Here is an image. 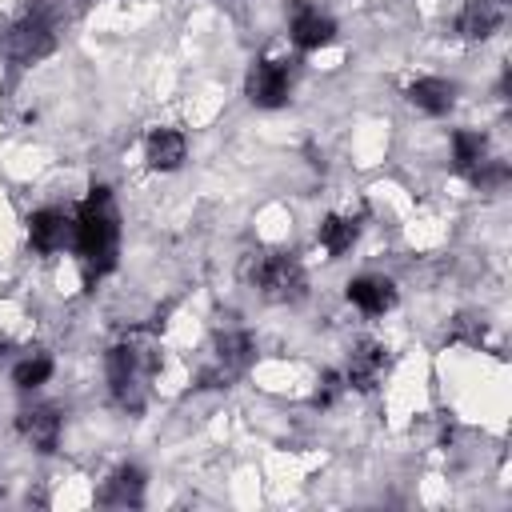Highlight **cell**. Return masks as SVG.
I'll list each match as a JSON object with an SVG mask.
<instances>
[{
  "instance_id": "cell-1",
  "label": "cell",
  "mask_w": 512,
  "mask_h": 512,
  "mask_svg": "<svg viewBox=\"0 0 512 512\" xmlns=\"http://www.w3.org/2000/svg\"><path fill=\"white\" fill-rule=\"evenodd\" d=\"M72 240L84 264V276H104L116 268V244H120V228H116V208H112V188L96 184L88 188L84 204L76 208V224H72Z\"/></svg>"
},
{
  "instance_id": "cell-2",
  "label": "cell",
  "mask_w": 512,
  "mask_h": 512,
  "mask_svg": "<svg viewBox=\"0 0 512 512\" xmlns=\"http://www.w3.org/2000/svg\"><path fill=\"white\" fill-rule=\"evenodd\" d=\"M160 352L152 332H128L120 344L108 348V384L120 408L140 412L144 408V380L156 372Z\"/></svg>"
},
{
  "instance_id": "cell-3",
  "label": "cell",
  "mask_w": 512,
  "mask_h": 512,
  "mask_svg": "<svg viewBox=\"0 0 512 512\" xmlns=\"http://www.w3.org/2000/svg\"><path fill=\"white\" fill-rule=\"evenodd\" d=\"M248 280L268 296V300H300L308 288L304 264L292 252H260L248 260Z\"/></svg>"
},
{
  "instance_id": "cell-4",
  "label": "cell",
  "mask_w": 512,
  "mask_h": 512,
  "mask_svg": "<svg viewBox=\"0 0 512 512\" xmlns=\"http://www.w3.org/2000/svg\"><path fill=\"white\" fill-rule=\"evenodd\" d=\"M256 356V344L248 332H224L212 340V352L200 368V388H228Z\"/></svg>"
},
{
  "instance_id": "cell-5",
  "label": "cell",
  "mask_w": 512,
  "mask_h": 512,
  "mask_svg": "<svg viewBox=\"0 0 512 512\" xmlns=\"http://www.w3.org/2000/svg\"><path fill=\"white\" fill-rule=\"evenodd\" d=\"M56 48V24L44 8H32L24 12L8 32H4V52L16 60V64H36L44 60L48 52Z\"/></svg>"
},
{
  "instance_id": "cell-6",
  "label": "cell",
  "mask_w": 512,
  "mask_h": 512,
  "mask_svg": "<svg viewBox=\"0 0 512 512\" xmlns=\"http://www.w3.org/2000/svg\"><path fill=\"white\" fill-rule=\"evenodd\" d=\"M244 92H248V100L256 108H280L288 100V92H292V64L288 60H272V56L256 60L252 72H248Z\"/></svg>"
},
{
  "instance_id": "cell-7",
  "label": "cell",
  "mask_w": 512,
  "mask_h": 512,
  "mask_svg": "<svg viewBox=\"0 0 512 512\" xmlns=\"http://www.w3.org/2000/svg\"><path fill=\"white\" fill-rule=\"evenodd\" d=\"M392 356H388V344L380 340H360L348 356V372H344V388H356V392H372L384 372H388Z\"/></svg>"
},
{
  "instance_id": "cell-8",
  "label": "cell",
  "mask_w": 512,
  "mask_h": 512,
  "mask_svg": "<svg viewBox=\"0 0 512 512\" xmlns=\"http://www.w3.org/2000/svg\"><path fill=\"white\" fill-rule=\"evenodd\" d=\"M284 8L292 12V40L296 48H324L336 40V24L332 16H324L320 8H312L308 0H284Z\"/></svg>"
},
{
  "instance_id": "cell-9",
  "label": "cell",
  "mask_w": 512,
  "mask_h": 512,
  "mask_svg": "<svg viewBox=\"0 0 512 512\" xmlns=\"http://www.w3.org/2000/svg\"><path fill=\"white\" fill-rule=\"evenodd\" d=\"M184 156H188L184 132H176V128H152V132H148V140H144V160H148V168H156V172H176V168L184 164Z\"/></svg>"
},
{
  "instance_id": "cell-10",
  "label": "cell",
  "mask_w": 512,
  "mask_h": 512,
  "mask_svg": "<svg viewBox=\"0 0 512 512\" xmlns=\"http://www.w3.org/2000/svg\"><path fill=\"white\" fill-rule=\"evenodd\" d=\"M16 428H20V436H24L32 448L52 452V448H56V440H60V412H56L52 404L24 408V412L16 416Z\"/></svg>"
},
{
  "instance_id": "cell-11",
  "label": "cell",
  "mask_w": 512,
  "mask_h": 512,
  "mask_svg": "<svg viewBox=\"0 0 512 512\" xmlns=\"http://www.w3.org/2000/svg\"><path fill=\"white\" fill-rule=\"evenodd\" d=\"M348 300L364 312V316H384L392 304H396V284L384 280V276H356L348 280Z\"/></svg>"
},
{
  "instance_id": "cell-12",
  "label": "cell",
  "mask_w": 512,
  "mask_h": 512,
  "mask_svg": "<svg viewBox=\"0 0 512 512\" xmlns=\"http://www.w3.org/2000/svg\"><path fill=\"white\" fill-rule=\"evenodd\" d=\"M504 20V4L500 0H464L460 16H456V28L460 36L468 40H488Z\"/></svg>"
},
{
  "instance_id": "cell-13",
  "label": "cell",
  "mask_w": 512,
  "mask_h": 512,
  "mask_svg": "<svg viewBox=\"0 0 512 512\" xmlns=\"http://www.w3.org/2000/svg\"><path fill=\"white\" fill-rule=\"evenodd\" d=\"M404 96H408L412 108H420V112H428V116H444V112L452 108V100H456V88H452L444 76H420V80L408 84Z\"/></svg>"
},
{
  "instance_id": "cell-14",
  "label": "cell",
  "mask_w": 512,
  "mask_h": 512,
  "mask_svg": "<svg viewBox=\"0 0 512 512\" xmlns=\"http://www.w3.org/2000/svg\"><path fill=\"white\" fill-rule=\"evenodd\" d=\"M140 500H144V472L136 464L116 468L100 488V504H112V508H136Z\"/></svg>"
},
{
  "instance_id": "cell-15",
  "label": "cell",
  "mask_w": 512,
  "mask_h": 512,
  "mask_svg": "<svg viewBox=\"0 0 512 512\" xmlns=\"http://www.w3.org/2000/svg\"><path fill=\"white\" fill-rule=\"evenodd\" d=\"M68 232H72V224L56 208H40V212L28 216V244L36 252H56L68 240Z\"/></svg>"
},
{
  "instance_id": "cell-16",
  "label": "cell",
  "mask_w": 512,
  "mask_h": 512,
  "mask_svg": "<svg viewBox=\"0 0 512 512\" xmlns=\"http://www.w3.org/2000/svg\"><path fill=\"white\" fill-rule=\"evenodd\" d=\"M488 160H492V156H488V140H484L480 132H468V128L452 132V168H456L460 176L472 180Z\"/></svg>"
},
{
  "instance_id": "cell-17",
  "label": "cell",
  "mask_w": 512,
  "mask_h": 512,
  "mask_svg": "<svg viewBox=\"0 0 512 512\" xmlns=\"http://www.w3.org/2000/svg\"><path fill=\"white\" fill-rule=\"evenodd\" d=\"M356 236H360V220L356 216H324L320 220V228H316V240H320V248L332 256V260H340L352 244H356Z\"/></svg>"
},
{
  "instance_id": "cell-18",
  "label": "cell",
  "mask_w": 512,
  "mask_h": 512,
  "mask_svg": "<svg viewBox=\"0 0 512 512\" xmlns=\"http://www.w3.org/2000/svg\"><path fill=\"white\" fill-rule=\"evenodd\" d=\"M48 376H52V360H48V356H28V360H20V364L12 368V384L24 388V392H28V388H40Z\"/></svg>"
},
{
  "instance_id": "cell-19",
  "label": "cell",
  "mask_w": 512,
  "mask_h": 512,
  "mask_svg": "<svg viewBox=\"0 0 512 512\" xmlns=\"http://www.w3.org/2000/svg\"><path fill=\"white\" fill-rule=\"evenodd\" d=\"M448 340H464V344H480V340H484V324H480V320H472V316H460V320L452 324V332H448Z\"/></svg>"
},
{
  "instance_id": "cell-20",
  "label": "cell",
  "mask_w": 512,
  "mask_h": 512,
  "mask_svg": "<svg viewBox=\"0 0 512 512\" xmlns=\"http://www.w3.org/2000/svg\"><path fill=\"white\" fill-rule=\"evenodd\" d=\"M340 392H344V376H340V372H324V376H320V388H316V404L328 408Z\"/></svg>"
}]
</instances>
